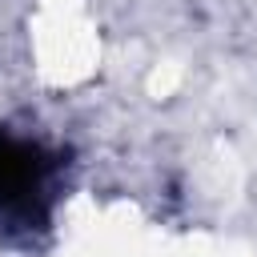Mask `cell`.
Listing matches in <instances>:
<instances>
[{"mask_svg": "<svg viewBox=\"0 0 257 257\" xmlns=\"http://www.w3.org/2000/svg\"><path fill=\"white\" fill-rule=\"evenodd\" d=\"M56 169L60 161L44 145L0 128V233L32 237L48 229Z\"/></svg>", "mask_w": 257, "mask_h": 257, "instance_id": "1", "label": "cell"}]
</instances>
